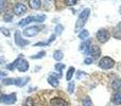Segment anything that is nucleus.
Returning <instances> with one entry per match:
<instances>
[{
    "mask_svg": "<svg viewBox=\"0 0 121 106\" xmlns=\"http://www.w3.org/2000/svg\"><path fill=\"white\" fill-rule=\"evenodd\" d=\"M89 15H90V8H84V10L80 13L79 17H78L77 23H75V27H74V32H79L80 30L82 31V29H83V27L85 25Z\"/></svg>",
    "mask_w": 121,
    "mask_h": 106,
    "instance_id": "obj_1",
    "label": "nucleus"
},
{
    "mask_svg": "<svg viewBox=\"0 0 121 106\" xmlns=\"http://www.w3.org/2000/svg\"><path fill=\"white\" fill-rule=\"evenodd\" d=\"M29 77L22 76V77H16V79H2V84L5 86L8 85H16L17 87H23L26 84L29 82Z\"/></svg>",
    "mask_w": 121,
    "mask_h": 106,
    "instance_id": "obj_2",
    "label": "nucleus"
},
{
    "mask_svg": "<svg viewBox=\"0 0 121 106\" xmlns=\"http://www.w3.org/2000/svg\"><path fill=\"white\" fill-rule=\"evenodd\" d=\"M99 67L102 69H112L114 66H115V60L112 57H108V56H105V57L101 58L99 60Z\"/></svg>",
    "mask_w": 121,
    "mask_h": 106,
    "instance_id": "obj_3",
    "label": "nucleus"
},
{
    "mask_svg": "<svg viewBox=\"0 0 121 106\" xmlns=\"http://www.w3.org/2000/svg\"><path fill=\"white\" fill-rule=\"evenodd\" d=\"M17 101V96L16 93H9V94H2L0 96V102L3 103V104L6 105H11V104H14L15 102Z\"/></svg>",
    "mask_w": 121,
    "mask_h": 106,
    "instance_id": "obj_4",
    "label": "nucleus"
},
{
    "mask_svg": "<svg viewBox=\"0 0 121 106\" xmlns=\"http://www.w3.org/2000/svg\"><path fill=\"white\" fill-rule=\"evenodd\" d=\"M109 37H111V34L105 29H101L97 32V38H98V40L101 44H105L109 39Z\"/></svg>",
    "mask_w": 121,
    "mask_h": 106,
    "instance_id": "obj_5",
    "label": "nucleus"
},
{
    "mask_svg": "<svg viewBox=\"0 0 121 106\" xmlns=\"http://www.w3.org/2000/svg\"><path fill=\"white\" fill-rule=\"evenodd\" d=\"M39 28L36 27V25H32V27H28L23 30L22 34L26 37H32V36H35L39 33Z\"/></svg>",
    "mask_w": 121,
    "mask_h": 106,
    "instance_id": "obj_6",
    "label": "nucleus"
},
{
    "mask_svg": "<svg viewBox=\"0 0 121 106\" xmlns=\"http://www.w3.org/2000/svg\"><path fill=\"white\" fill-rule=\"evenodd\" d=\"M13 12H14L15 15L17 16H20V15H23L27 13V6L23 3H15L14 8H13Z\"/></svg>",
    "mask_w": 121,
    "mask_h": 106,
    "instance_id": "obj_7",
    "label": "nucleus"
},
{
    "mask_svg": "<svg viewBox=\"0 0 121 106\" xmlns=\"http://www.w3.org/2000/svg\"><path fill=\"white\" fill-rule=\"evenodd\" d=\"M14 38H15V42H16V45H17L18 47H21V48L30 44L29 40H26V39H23V38L21 37V34H20V32H19V31H16V32H15Z\"/></svg>",
    "mask_w": 121,
    "mask_h": 106,
    "instance_id": "obj_8",
    "label": "nucleus"
},
{
    "mask_svg": "<svg viewBox=\"0 0 121 106\" xmlns=\"http://www.w3.org/2000/svg\"><path fill=\"white\" fill-rule=\"evenodd\" d=\"M87 54L91 55L92 59H94V58H98V57H100V55H101V49L99 48L98 46H90Z\"/></svg>",
    "mask_w": 121,
    "mask_h": 106,
    "instance_id": "obj_9",
    "label": "nucleus"
},
{
    "mask_svg": "<svg viewBox=\"0 0 121 106\" xmlns=\"http://www.w3.org/2000/svg\"><path fill=\"white\" fill-rule=\"evenodd\" d=\"M29 67H30L29 63L26 59H23V58H20V60H19V63L17 64L16 68L18 69V71H20V72H26V71L29 70Z\"/></svg>",
    "mask_w": 121,
    "mask_h": 106,
    "instance_id": "obj_10",
    "label": "nucleus"
},
{
    "mask_svg": "<svg viewBox=\"0 0 121 106\" xmlns=\"http://www.w3.org/2000/svg\"><path fill=\"white\" fill-rule=\"evenodd\" d=\"M50 105L51 106H69V104L64 100V99H60V98H53V99H51Z\"/></svg>",
    "mask_w": 121,
    "mask_h": 106,
    "instance_id": "obj_11",
    "label": "nucleus"
},
{
    "mask_svg": "<svg viewBox=\"0 0 121 106\" xmlns=\"http://www.w3.org/2000/svg\"><path fill=\"white\" fill-rule=\"evenodd\" d=\"M90 46H91V39H87V40H85V42H83V44H82L81 47H80V50L87 54Z\"/></svg>",
    "mask_w": 121,
    "mask_h": 106,
    "instance_id": "obj_12",
    "label": "nucleus"
},
{
    "mask_svg": "<svg viewBox=\"0 0 121 106\" xmlns=\"http://www.w3.org/2000/svg\"><path fill=\"white\" fill-rule=\"evenodd\" d=\"M33 21H34V16H28V17H26V18H23L22 20L19 21L18 25H19V27H25V25H29V23L33 22Z\"/></svg>",
    "mask_w": 121,
    "mask_h": 106,
    "instance_id": "obj_13",
    "label": "nucleus"
},
{
    "mask_svg": "<svg viewBox=\"0 0 121 106\" xmlns=\"http://www.w3.org/2000/svg\"><path fill=\"white\" fill-rule=\"evenodd\" d=\"M112 88H113L115 91L121 92V79L114 80L113 83H112Z\"/></svg>",
    "mask_w": 121,
    "mask_h": 106,
    "instance_id": "obj_14",
    "label": "nucleus"
},
{
    "mask_svg": "<svg viewBox=\"0 0 121 106\" xmlns=\"http://www.w3.org/2000/svg\"><path fill=\"white\" fill-rule=\"evenodd\" d=\"M48 83L50 84L52 87H57V86L60 85L59 79H57L55 75H49L48 76Z\"/></svg>",
    "mask_w": 121,
    "mask_h": 106,
    "instance_id": "obj_15",
    "label": "nucleus"
},
{
    "mask_svg": "<svg viewBox=\"0 0 121 106\" xmlns=\"http://www.w3.org/2000/svg\"><path fill=\"white\" fill-rule=\"evenodd\" d=\"M29 6L33 10H38V8L42 6V1L39 0H31L29 1Z\"/></svg>",
    "mask_w": 121,
    "mask_h": 106,
    "instance_id": "obj_16",
    "label": "nucleus"
},
{
    "mask_svg": "<svg viewBox=\"0 0 121 106\" xmlns=\"http://www.w3.org/2000/svg\"><path fill=\"white\" fill-rule=\"evenodd\" d=\"M88 37H89V32L87 31V30H82V31L79 32V38L80 39H82L83 42H85V40L88 39Z\"/></svg>",
    "mask_w": 121,
    "mask_h": 106,
    "instance_id": "obj_17",
    "label": "nucleus"
},
{
    "mask_svg": "<svg viewBox=\"0 0 121 106\" xmlns=\"http://www.w3.org/2000/svg\"><path fill=\"white\" fill-rule=\"evenodd\" d=\"M74 72H75L74 67H70V68L68 69V71H67V73H66V80L67 81H71L72 76L74 75Z\"/></svg>",
    "mask_w": 121,
    "mask_h": 106,
    "instance_id": "obj_18",
    "label": "nucleus"
},
{
    "mask_svg": "<svg viewBox=\"0 0 121 106\" xmlns=\"http://www.w3.org/2000/svg\"><path fill=\"white\" fill-rule=\"evenodd\" d=\"M63 57H64V53H63L60 50H56V51H54V53H53V58H54L55 60L60 62V59H63Z\"/></svg>",
    "mask_w": 121,
    "mask_h": 106,
    "instance_id": "obj_19",
    "label": "nucleus"
},
{
    "mask_svg": "<svg viewBox=\"0 0 121 106\" xmlns=\"http://www.w3.org/2000/svg\"><path fill=\"white\" fill-rule=\"evenodd\" d=\"M20 58H21V57H18V58H17V59H15L14 62L12 63V64H9L8 66H6V68H8V70H10V71H13V70H14V69L17 67V64H18V63H19V60H20Z\"/></svg>",
    "mask_w": 121,
    "mask_h": 106,
    "instance_id": "obj_20",
    "label": "nucleus"
},
{
    "mask_svg": "<svg viewBox=\"0 0 121 106\" xmlns=\"http://www.w3.org/2000/svg\"><path fill=\"white\" fill-rule=\"evenodd\" d=\"M45 20H46V15L45 14L34 16V21H35V22H44Z\"/></svg>",
    "mask_w": 121,
    "mask_h": 106,
    "instance_id": "obj_21",
    "label": "nucleus"
},
{
    "mask_svg": "<svg viewBox=\"0 0 121 106\" xmlns=\"http://www.w3.org/2000/svg\"><path fill=\"white\" fill-rule=\"evenodd\" d=\"M114 103L117 105H121V92H117L114 96Z\"/></svg>",
    "mask_w": 121,
    "mask_h": 106,
    "instance_id": "obj_22",
    "label": "nucleus"
},
{
    "mask_svg": "<svg viewBox=\"0 0 121 106\" xmlns=\"http://www.w3.org/2000/svg\"><path fill=\"white\" fill-rule=\"evenodd\" d=\"M82 104L83 106H92V102H91V99L89 97H85L82 101Z\"/></svg>",
    "mask_w": 121,
    "mask_h": 106,
    "instance_id": "obj_23",
    "label": "nucleus"
},
{
    "mask_svg": "<svg viewBox=\"0 0 121 106\" xmlns=\"http://www.w3.org/2000/svg\"><path fill=\"white\" fill-rule=\"evenodd\" d=\"M12 19H13V15L11 14V13H5V14L3 15V20L6 21V22L12 21Z\"/></svg>",
    "mask_w": 121,
    "mask_h": 106,
    "instance_id": "obj_24",
    "label": "nucleus"
},
{
    "mask_svg": "<svg viewBox=\"0 0 121 106\" xmlns=\"http://www.w3.org/2000/svg\"><path fill=\"white\" fill-rule=\"evenodd\" d=\"M65 64H62V63H57V64H55V66H54V69L56 71H59V72H60V71L63 70V69L65 68Z\"/></svg>",
    "mask_w": 121,
    "mask_h": 106,
    "instance_id": "obj_25",
    "label": "nucleus"
},
{
    "mask_svg": "<svg viewBox=\"0 0 121 106\" xmlns=\"http://www.w3.org/2000/svg\"><path fill=\"white\" fill-rule=\"evenodd\" d=\"M45 55H46V52H45V51H40V52L37 53L36 55L31 56V58H32V59H36V58H43Z\"/></svg>",
    "mask_w": 121,
    "mask_h": 106,
    "instance_id": "obj_26",
    "label": "nucleus"
},
{
    "mask_svg": "<svg viewBox=\"0 0 121 106\" xmlns=\"http://www.w3.org/2000/svg\"><path fill=\"white\" fill-rule=\"evenodd\" d=\"M23 106H34V101L32 98H28L27 100L25 101V104Z\"/></svg>",
    "mask_w": 121,
    "mask_h": 106,
    "instance_id": "obj_27",
    "label": "nucleus"
},
{
    "mask_svg": "<svg viewBox=\"0 0 121 106\" xmlns=\"http://www.w3.org/2000/svg\"><path fill=\"white\" fill-rule=\"evenodd\" d=\"M74 82H71V83L68 84V87H67V89H68V92L69 93H72L73 91H74Z\"/></svg>",
    "mask_w": 121,
    "mask_h": 106,
    "instance_id": "obj_28",
    "label": "nucleus"
},
{
    "mask_svg": "<svg viewBox=\"0 0 121 106\" xmlns=\"http://www.w3.org/2000/svg\"><path fill=\"white\" fill-rule=\"evenodd\" d=\"M63 30H64V27H63L62 25H57L56 27H55V35H60V33L63 32Z\"/></svg>",
    "mask_w": 121,
    "mask_h": 106,
    "instance_id": "obj_29",
    "label": "nucleus"
},
{
    "mask_svg": "<svg viewBox=\"0 0 121 106\" xmlns=\"http://www.w3.org/2000/svg\"><path fill=\"white\" fill-rule=\"evenodd\" d=\"M0 32H1L2 34H3V35H5V36H10L11 35V33H10V31H9L8 29H6V28H3V27H1L0 28Z\"/></svg>",
    "mask_w": 121,
    "mask_h": 106,
    "instance_id": "obj_30",
    "label": "nucleus"
},
{
    "mask_svg": "<svg viewBox=\"0 0 121 106\" xmlns=\"http://www.w3.org/2000/svg\"><path fill=\"white\" fill-rule=\"evenodd\" d=\"M78 3V1H75V0H66L65 1V4L66 5H68V6H71V5H74V4H77Z\"/></svg>",
    "mask_w": 121,
    "mask_h": 106,
    "instance_id": "obj_31",
    "label": "nucleus"
},
{
    "mask_svg": "<svg viewBox=\"0 0 121 106\" xmlns=\"http://www.w3.org/2000/svg\"><path fill=\"white\" fill-rule=\"evenodd\" d=\"M92 62H94V59H92L91 57H87V58H85V60H84V64H86V65H90Z\"/></svg>",
    "mask_w": 121,
    "mask_h": 106,
    "instance_id": "obj_32",
    "label": "nucleus"
},
{
    "mask_svg": "<svg viewBox=\"0 0 121 106\" xmlns=\"http://www.w3.org/2000/svg\"><path fill=\"white\" fill-rule=\"evenodd\" d=\"M6 6V1H0V10Z\"/></svg>",
    "mask_w": 121,
    "mask_h": 106,
    "instance_id": "obj_33",
    "label": "nucleus"
},
{
    "mask_svg": "<svg viewBox=\"0 0 121 106\" xmlns=\"http://www.w3.org/2000/svg\"><path fill=\"white\" fill-rule=\"evenodd\" d=\"M86 73H84L83 71H79V72H78V75H77V79L79 80V79H81V76L82 75H85Z\"/></svg>",
    "mask_w": 121,
    "mask_h": 106,
    "instance_id": "obj_34",
    "label": "nucleus"
},
{
    "mask_svg": "<svg viewBox=\"0 0 121 106\" xmlns=\"http://www.w3.org/2000/svg\"><path fill=\"white\" fill-rule=\"evenodd\" d=\"M8 75V72H4V71H0V79H3L4 76Z\"/></svg>",
    "mask_w": 121,
    "mask_h": 106,
    "instance_id": "obj_35",
    "label": "nucleus"
},
{
    "mask_svg": "<svg viewBox=\"0 0 121 106\" xmlns=\"http://www.w3.org/2000/svg\"><path fill=\"white\" fill-rule=\"evenodd\" d=\"M3 62H4V58L3 57H0V64H1V63L3 64Z\"/></svg>",
    "mask_w": 121,
    "mask_h": 106,
    "instance_id": "obj_36",
    "label": "nucleus"
}]
</instances>
